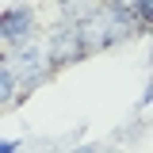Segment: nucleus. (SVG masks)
<instances>
[{"label": "nucleus", "instance_id": "obj_1", "mask_svg": "<svg viewBox=\"0 0 153 153\" xmlns=\"http://www.w3.org/2000/svg\"><path fill=\"white\" fill-rule=\"evenodd\" d=\"M4 61L12 65V73L19 76L23 88H38V84L46 80V73L54 69L50 57H46V46H35V42H19V46H12V50L4 54Z\"/></svg>", "mask_w": 153, "mask_h": 153}, {"label": "nucleus", "instance_id": "obj_2", "mask_svg": "<svg viewBox=\"0 0 153 153\" xmlns=\"http://www.w3.org/2000/svg\"><path fill=\"white\" fill-rule=\"evenodd\" d=\"M84 54H92V50H88V38H84L80 23H57L54 31L46 35V57H50V65H73Z\"/></svg>", "mask_w": 153, "mask_h": 153}, {"label": "nucleus", "instance_id": "obj_3", "mask_svg": "<svg viewBox=\"0 0 153 153\" xmlns=\"http://www.w3.org/2000/svg\"><path fill=\"white\" fill-rule=\"evenodd\" d=\"M31 31H35V16H31V8H8L4 19H0V38H4V46L12 50L19 42H31Z\"/></svg>", "mask_w": 153, "mask_h": 153}, {"label": "nucleus", "instance_id": "obj_4", "mask_svg": "<svg viewBox=\"0 0 153 153\" xmlns=\"http://www.w3.org/2000/svg\"><path fill=\"white\" fill-rule=\"evenodd\" d=\"M100 8H103V0H57L61 23H88Z\"/></svg>", "mask_w": 153, "mask_h": 153}, {"label": "nucleus", "instance_id": "obj_5", "mask_svg": "<svg viewBox=\"0 0 153 153\" xmlns=\"http://www.w3.org/2000/svg\"><path fill=\"white\" fill-rule=\"evenodd\" d=\"M16 88H19V76L12 73L8 61H0V103H12L16 100Z\"/></svg>", "mask_w": 153, "mask_h": 153}, {"label": "nucleus", "instance_id": "obj_6", "mask_svg": "<svg viewBox=\"0 0 153 153\" xmlns=\"http://www.w3.org/2000/svg\"><path fill=\"white\" fill-rule=\"evenodd\" d=\"M123 4H126V8H130L146 27H153V0H123Z\"/></svg>", "mask_w": 153, "mask_h": 153}, {"label": "nucleus", "instance_id": "obj_7", "mask_svg": "<svg viewBox=\"0 0 153 153\" xmlns=\"http://www.w3.org/2000/svg\"><path fill=\"white\" fill-rule=\"evenodd\" d=\"M153 103V76H149V84H146V92H142V100H138V107H149Z\"/></svg>", "mask_w": 153, "mask_h": 153}, {"label": "nucleus", "instance_id": "obj_8", "mask_svg": "<svg viewBox=\"0 0 153 153\" xmlns=\"http://www.w3.org/2000/svg\"><path fill=\"white\" fill-rule=\"evenodd\" d=\"M0 153H19V142H4V146H0Z\"/></svg>", "mask_w": 153, "mask_h": 153}, {"label": "nucleus", "instance_id": "obj_9", "mask_svg": "<svg viewBox=\"0 0 153 153\" xmlns=\"http://www.w3.org/2000/svg\"><path fill=\"white\" fill-rule=\"evenodd\" d=\"M73 153H100V146H80V149H73Z\"/></svg>", "mask_w": 153, "mask_h": 153}]
</instances>
